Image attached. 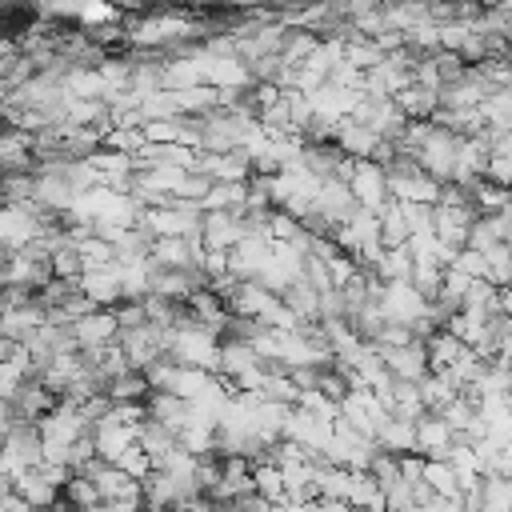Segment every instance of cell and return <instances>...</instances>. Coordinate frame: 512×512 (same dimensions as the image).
Wrapping results in <instances>:
<instances>
[{"instance_id":"8","label":"cell","mask_w":512,"mask_h":512,"mask_svg":"<svg viewBox=\"0 0 512 512\" xmlns=\"http://www.w3.org/2000/svg\"><path fill=\"white\" fill-rule=\"evenodd\" d=\"M140 448H144V452L152 456V464L160 468V464L180 448V432H172L168 424H160V420L148 416V420L140 424Z\"/></svg>"},{"instance_id":"1","label":"cell","mask_w":512,"mask_h":512,"mask_svg":"<svg viewBox=\"0 0 512 512\" xmlns=\"http://www.w3.org/2000/svg\"><path fill=\"white\" fill-rule=\"evenodd\" d=\"M348 188H352L356 204L368 208V212H376V216H380V212L388 208V200H392V192H388V168L376 164V160H356V172H352Z\"/></svg>"},{"instance_id":"16","label":"cell","mask_w":512,"mask_h":512,"mask_svg":"<svg viewBox=\"0 0 512 512\" xmlns=\"http://www.w3.org/2000/svg\"><path fill=\"white\" fill-rule=\"evenodd\" d=\"M424 484L436 492V496H452V500H460V476H456V468L448 464V460H428V468H424Z\"/></svg>"},{"instance_id":"13","label":"cell","mask_w":512,"mask_h":512,"mask_svg":"<svg viewBox=\"0 0 512 512\" xmlns=\"http://www.w3.org/2000/svg\"><path fill=\"white\" fill-rule=\"evenodd\" d=\"M108 396H112V404H148V396H152V384H148V376L144 372H124V376H116L112 384H108Z\"/></svg>"},{"instance_id":"3","label":"cell","mask_w":512,"mask_h":512,"mask_svg":"<svg viewBox=\"0 0 512 512\" xmlns=\"http://www.w3.org/2000/svg\"><path fill=\"white\" fill-rule=\"evenodd\" d=\"M200 240H204L208 252H232L244 240V216H236V212H204Z\"/></svg>"},{"instance_id":"20","label":"cell","mask_w":512,"mask_h":512,"mask_svg":"<svg viewBox=\"0 0 512 512\" xmlns=\"http://www.w3.org/2000/svg\"><path fill=\"white\" fill-rule=\"evenodd\" d=\"M484 180H492L500 188H512V156L508 152H492L488 156V168H484Z\"/></svg>"},{"instance_id":"7","label":"cell","mask_w":512,"mask_h":512,"mask_svg":"<svg viewBox=\"0 0 512 512\" xmlns=\"http://www.w3.org/2000/svg\"><path fill=\"white\" fill-rule=\"evenodd\" d=\"M336 144H340V152H348V156H356V160H372L380 136H376L372 128H364L360 120L344 116V120H336Z\"/></svg>"},{"instance_id":"9","label":"cell","mask_w":512,"mask_h":512,"mask_svg":"<svg viewBox=\"0 0 512 512\" xmlns=\"http://www.w3.org/2000/svg\"><path fill=\"white\" fill-rule=\"evenodd\" d=\"M428 344V364H432V372H444V368H456L472 348L460 340V336H452L448 328H440L436 336H428L424 340Z\"/></svg>"},{"instance_id":"4","label":"cell","mask_w":512,"mask_h":512,"mask_svg":"<svg viewBox=\"0 0 512 512\" xmlns=\"http://www.w3.org/2000/svg\"><path fill=\"white\" fill-rule=\"evenodd\" d=\"M380 356H384V364H388V372H392L396 380L420 384V380L432 372V364H428V344H424V340H416V344H408V348H384V344H380Z\"/></svg>"},{"instance_id":"23","label":"cell","mask_w":512,"mask_h":512,"mask_svg":"<svg viewBox=\"0 0 512 512\" xmlns=\"http://www.w3.org/2000/svg\"><path fill=\"white\" fill-rule=\"evenodd\" d=\"M84 512H112L108 504H96V508H84Z\"/></svg>"},{"instance_id":"5","label":"cell","mask_w":512,"mask_h":512,"mask_svg":"<svg viewBox=\"0 0 512 512\" xmlns=\"http://www.w3.org/2000/svg\"><path fill=\"white\" fill-rule=\"evenodd\" d=\"M80 288H84V296H88L96 308H116V304H124L120 264H112V268H96V272H84V276H80Z\"/></svg>"},{"instance_id":"22","label":"cell","mask_w":512,"mask_h":512,"mask_svg":"<svg viewBox=\"0 0 512 512\" xmlns=\"http://www.w3.org/2000/svg\"><path fill=\"white\" fill-rule=\"evenodd\" d=\"M500 312L512 320V284H508V288H500Z\"/></svg>"},{"instance_id":"17","label":"cell","mask_w":512,"mask_h":512,"mask_svg":"<svg viewBox=\"0 0 512 512\" xmlns=\"http://www.w3.org/2000/svg\"><path fill=\"white\" fill-rule=\"evenodd\" d=\"M480 496H484V508H508L512 512V480L508 476H484Z\"/></svg>"},{"instance_id":"10","label":"cell","mask_w":512,"mask_h":512,"mask_svg":"<svg viewBox=\"0 0 512 512\" xmlns=\"http://www.w3.org/2000/svg\"><path fill=\"white\" fill-rule=\"evenodd\" d=\"M396 104H400V112H404L408 120H432V116L440 112V92H432V88H424V84H408V88L396 96Z\"/></svg>"},{"instance_id":"15","label":"cell","mask_w":512,"mask_h":512,"mask_svg":"<svg viewBox=\"0 0 512 512\" xmlns=\"http://www.w3.org/2000/svg\"><path fill=\"white\" fill-rule=\"evenodd\" d=\"M320 296H324V292H316L308 280H300V284H292L280 300H284L300 320H320Z\"/></svg>"},{"instance_id":"19","label":"cell","mask_w":512,"mask_h":512,"mask_svg":"<svg viewBox=\"0 0 512 512\" xmlns=\"http://www.w3.org/2000/svg\"><path fill=\"white\" fill-rule=\"evenodd\" d=\"M144 140L148 144H176L180 140V120H148L144 124Z\"/></svg>"},{"instance_id":"6","label":"cell","mask_w":512,"mask_h":512,"mask_svg":"<svg viewBox=\"0 0 512 512\" xmlns=\"http://www.w3.org/2000/svg\"><path fill=\"white\" fill-rule=\"evenodd\" d=\"M416 424L420 420H404L396 412H384V420L376 424V444L392 456H404V452H416Z\"/></svg>"},{"instance_id":"21","label":"cell","mask_w":512,"mask_h":512,"mask_svg":"<svg viewBox=\"0 0 512 512\" xmlns=\"http://www.w3.org/2000/svg\"><path fill=\"white\" fill-rule=\"evenodd\" d=\"M320 512H360V508L348 500H320Z\"/></svg>"},{"instance_id":"24","label":"cell","mask_w":512,"mask_h":512,"mask_svg":"<svg viewBox=\"0 0 512 512\" xmlns=\"http://www.w3.org/2000/svg\"><path fill=\"white\" fill-rule=\"evenodd\" d=\"M508 92H512V84H508Z\"/></svg>"},{"instance_id":"18","label":"cell","mask_w":512,"mask_h":512,"mask_svg":"<svg viewBox=\"0 0 512 512\" xmlns=\"http://www.w3.org/2000/svg\"><path fill=\"white\" fill-rule=\"evenodd\" d=\"M468 36H472V24H464V20L440 24V48H444V52H460V48L468 44Z\"/></svg>"},{"instance_id":"14","label":"cell","mask_w":512,"mask_h":512,"mask_svg":"<svg viewBox=\"0 0 512 512\" xmlns=\"http://www.w3.org/2000/svg\"><path fill=\"white\" fill-rule=\"evenodd\" d=\"M64 504L76 508V512H84V508H96L104 500H100V488H96V480L88 472H72V480L64 484Z\"/></svg>"},{"instance_id":"12","label":"cell","mask_w":512,"mask_h":512,"mask_svg":"<svg viewBox=\"0 0 512 512\" xmlns=\"http://www.w3.org/2000/svg\"><path fill=\"white\" fill-rule=\"evenodd\" d=\"M380 240H384V248H408L412 228L404 220V204L400 200H388V208L380 212Z\"/></svg>"},{"instance_id":"2","label":"cell","mask_w":512,"mask_h":512,"mask_svg":"<svg viewBox=\"0 0 512 512\" xmlns=\"http://www.w3.org/2000/svg\"><path fill=\"white\" fill-rule=\"evenodd\" d=\"M72 336H76L80 352H84V348H108V344H116V340H120L116 308H96V312H88L84 320L72 324Z\"/></svg>"},{"instance_id":"11","label":"cell","mask_w":512,"mask_h":512,"mask_svg":"<svg viewBox=\"0 0 512 512\" xmlns=\"http://www.w3.org/2000/svg\"><path fill=\"white\" fill-rule=\"evenodd\" d=\"M384 284H404V280H412V272H416V256H412V248H384V256L376 260V268H372Z\"/></svg>"}]
</instances>
